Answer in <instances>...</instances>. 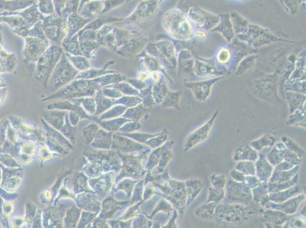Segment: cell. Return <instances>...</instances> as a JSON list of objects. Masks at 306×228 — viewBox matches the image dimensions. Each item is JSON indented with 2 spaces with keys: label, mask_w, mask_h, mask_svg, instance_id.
<instances>
[{
  "label": "cell",
  "mask_w": 306,
  "mask_h": 228,
  "mask_svg": "<svg viewBox=\"0 0 306 228\" xmlns=\"http://www.w3.org/2000/svg\"><path fill=\"white\" fill-rule=\"evenodd\" d=\"M260 212L259 208L242 204H217L215 209L214 218L219 223L237 224L249 219L251 216Z\"/></svg>",
  "instance_id": "obj_1"
},
{
  "label": "cell",
  "mask_w": 306,
  "mask_h": 228,
  "mask_svg": "<svg viewBox=\"0 0 306 228\" xmlns=\"http://www.w3.org/2000/svg\"><path fill=\"white\" fill-rule=\"evenodd\" d=\"M161 191L169 202H171L181 214L185 212V205L187 202L186 188L185 182L173 180L168 178L166 184L158 185Z\"/></svg>",
  "instance_id": "obj_2"
},
{
  "label": "cell",
  "mask_w": 306,
  "mask_h": 228,
  "mask_svg": "<svg viewBox=\"0 0 306 228\" xmlns=\"http://www.w3.org/2000/svg\"><path fill=\"white\" fill-rule=\"evenodd\" d=\"M224 200L225 203L250 205L252 201V189L245 182L229 179L225 185Z\"/></svg>",
  "instance_id": "obj_3"
},
{
  "label": "cell",
  "mask_w": 306,
  "mask_h": 228,
  "mask_svg": "<svg viewBox=\"0 0 306 228\" xmlns=\"http://www.w3.org/2000/svg\"><path fill=\"white\" fill-rule=\"evenodd\" d=\"M218 111H216L212 117L205 124L203 125L202 127H199L187 136L185 141V147H184L185 151H188L194 146L199 145L200 143L207 139L209 132L211 131L212 127L214 125L215 121L218 116Z\"/></svg>",
  "instance_id": "obj_4"
},
{
  "label": "cell",
  "mask_w": 306,
  "mask_h": 228,
  "mask_svg": "<svg viewBox=\"0 0 306 228\" xmlns=\"http://www.w3.org/2000/svg\"><path fill=\"white\" fill-rule=\"evenodd\" d=\"M306 199V195L303 193L298 194L292 198H289L287 200L281 202V203H275V202H267L264 207L267 209H276L281 211L286 214H293L297 212L299 205Z\"/></svg>",
  "instance_id": "obj_5"
},
{
  "label": "cell",
  "mask_w": 306,
  "mask_h": 228,
  "mask_svg": "<svg viewBox=\"0 0 306 228\" xmlns=\"http://www.w3.org/2000/svg\"><path fill=\"white\" fill-rule=\"evenodd\" d=\"M255 163L256 177L260 179L261 182H268L270 178L273 174L274 167L268 162L265 154L263 151L259 153L258 158Z\"/></svg>",
  "instance_id": "obj_6"
},
{
  "label": "cell",
  "mask_w": 306,
  "mask_h": 228,
  "mask_svg": "<svg viewBox=\"0 0 306 228\" xmlns=\"http://www.w3.org/2000/svg\"><path fill=\"white\" fill-rule=\"evenodd\" d=\"M220 79H211L209 81H200V82L185 83V86L193 91L197 100L200 101H205L207 100L210 95L212 85Z\"/></svg>",
  "instance_id": "obj_7"
},
{
  "label": "cell",
  "mask_w": 306,
  "mask_h": 228,
  "mask_svg": "<svg viewBox=\"0 0 306 228\" xmlns=\"http://www.w3.org/2000/svg\"><path fill=\"white\" fill-rule=\"evenodd\" d=\"M263 221L266 228H282L289 220L288 216L281 211L268 209L263 212Z\"/></svg>",
  "instance_id": "obj_8"
},
{
  "label": "cell",
  "mask_w": 306,
  "mask_h": 228,
  "mask_svg": "<svg viewBox=\"0 0 306 228\" xmlns=\"http://www.w3.org/2000/svg\"><path fill=\"white\" fill-rule=\"evenodd\" d=\"M258 158V152L255 151L250 144L245 143L238 147L235 152L233 160L236 162L240 161H251L255 162Z\"/></svg>",
  "instance_id": "obj_9"
},
{
  "label": "cell",
  "mask_w": 306,
  "mask_h": 228,
  "mask_svg": "<svg viewBox=\"0 0 306 228\" xmlns=\"http://www.w3.org/2000/svg\"><path fill=\"white\" fill-rule=\"evenodd\" d=\"M301 191L302 190L300 186L295 185L292 187L289 188L287 190L269 193H268V198H269V201H271V202H275V203H281V202L287 200L289 198L298 195Z\"/></svg>",
  "instance_id": "obj_10"
},
{
  "label": "cell",
  "mask_w": 306,
  "mask_h": 228,
  "mask_svg": "<svg viewBox=\"0 0 306 228\" xmlns=\"http://www.w3.org/2000/svg\"><path fill=\"white\" fill-rule=\"evenodd\" d=\"M185 182L187 193L186 205H189L194 202L197 195L202 191L204 185L202 181L199 179H189Z\"/></svg>",
  "instance_id": "obj_11"
},
{
  "label": "cell",
  "mask_w": 306,
  "mask_h": 228,
  "mask_svg": "<svg viewBox=\"0 0 306 228\" xmlns=\"http://www.w3.org/2000/svg\"><path fill=\"white\" fill-rule=\"evenodd\" d=\"M287 102L289 107V114L300 109L306 104V95L294 91H286Z\"/></svg>",
  "instance_id": "obj_12"
},
{
  "label": "cell",
  "mask_w": 306,
  "mask_h": 228,
  "mask_svg": "<svg viewBox=\"0 0 306 228\" xmlns=\"http://www.w3.org/2000/svg\"><path fill=\"white\" fill-rule=\"evenodd\" d=\"M252 199L260 207L264 206L267 202H269L268 198V182H261L257 187L252 189Z\"/></svg>",
  "instance_id": "obj_13"
},
{
  "label": "cell",
  "mask_w": 306,
  "mask_h": 228,
  "mask_svg": "<svg viewBox=\"0 0 306 228\" xmlns=\"http://www.w3.org/2000/svg\"><path fill=\"white\" fill-rule=\"evenodd\" d=\"M286 148L287 147L283 142H278L272 147V149L269 151L268 155H266L268 162L273 165V167L280 162H283Z\"/></svg>",
  "instance_id": "obj_14"
},
{
  "label": "cell",
  "mask_w": 306,
  "mask_h": 228,
  "mask_svg": "<svg viewBox=\"0 0 306 228\" xmlns=\"http://www.w3.org/2000/svg\"><path fill=\"white\" fill-rule=\"evenodd\" d=\"M299 167H300V165H296L293 168L288 170H276L273 169V174L270 178L268 182L277 183V182H285V181L289 180L297 174Z\"/></svg>",
  "instance_id": "obj_15"
},
{
  "label": "cell",
  "mask_w": 306,
  "mask_h": 228,
  "mask_svg": "<svg viewBox=\"0 0 306 228\" xmlns=\"http://www.w3.org/2000/svg\"><path fill=\"white\" fill-rule=\"evenodd\" d=\"M276 143V138L271 134H265L259 139L251 142L250 146L253 147L257 152L262 151L263 149L272 147Z\"/></svg>",
  "instance_id": "obj_16"
},
{
  "label": "cell",
  "mask_w": 306,
  "mask_h": 228,
  "mask_svg": "<svg viewBox=\"0 0 306 228\" xmlns=\"http://www.w3.org/2000/svg\"><path fill=\"white\" fill-rule=\"evenodd\" d=\"M217 204L215 202H206L204 205H200L195 210V214L197 218L203 220H211L214 218L215 209Z\"/></svg>",
  "instance_id": "obj_17"
},
{
  "label": "cell",
  "mask_w": 306,
  "mask_h": 228,
  "mask_svg": "<svg viewBox=\"0 0 306 228\" xmlns=\"http://www.w3.org/2000/svg\"><path fill=\"white\" fill-rule=\"evenodd\" d=\"M287 124L306 129V104L300 109L296 110L290 114Z\"/></svg>",
  "instance_id": "obj_18"
},
{
  "label": "cell",
  "mask_w": 306,
  "mask_h": 228,
  "mask_svg": "<svg viewBox=\"0 0 306 228\" xmlns=\"http://www.w3.org/2000/svg\"><path fill=\"white\" fill-rule=\"evenodd\" d=\"M299 180V175L297 174L292 177L291 179L285 182H277V183H270L268 182V193L272 192L282 191L295 186Z\"/></svg>",
  "instance_id": "obj_19"
},
{
  "label": "cell",
  "mask_w": 306,
  "mask_h": 228,
  "mask_svg": "<svg viewBox=\"0 0 306 228\" xmlns=\"http://www.w3.org/2000/svg\"><path fill=\"white\" fill-rule=\"evenodd\" d=\"M181 91L176 92L169 91L165 98L162 100V105L166 107H174L179 109V100L181 98Z\"/></svg>",
  "instance_id": "obj_20"
},
{
  "label": "cell",
  "mask_w": 306,
  "mask_h": 228,
  "mask_svg": "<svg viewBox=\"0 0 306 228\" xmlns=\"http://www.w3.org/2000/svg\"><path fill=\"white\" fill-rule=\"evenodd\" d=\"M225 198V189H216L213 186L209 188V195H208L206 202H215L220 204L224 200Z\"/></svg>",
  "instance_id": "obj_21"
},
{
  "label": "cell",
  "mask_w": 306,
  "mask_h": 228,
  "mask_svg": "<svg viewBox=\"0 0 306 228\" xmlns=\"http://www.w3.org/2000/svg\"><path fill=\"white\" fill-rule=\"evenodd\" d=\"M235 168L239 170L245 176L255 175L256 170H255V163L251 161H240L238 162Z\"/></svg>",
  "instance_id": "obj_22"
},
{
  "label": "cell",
  "mask_w": 306,
  "mask_h": 228,
  "mask_svg": "<svg viewBox=\"0 0 306 228\" xmlns=\"http://www.w3.org/2000/svg\"><path fill=\"white\" fill-rule=\"evenodd\" d=\"M282 142H283V144L285 145L287 149L290 150V151L296 153L297 155H299V156L303 158L305 154L304 149H303V147H300L296 142L292 140L290 138H289V137L287 136H283L282 137Z\"/></svg>",
  "instance_id": "obj_23"
},
{
  "label": "cell",
  "mask_w": 306,
  "mask_h": 228,
  "mask_svg": "<svg viewBox=\"0 0 306 228\" xmlns=\"http://www.w3.org/2000/svg\"><path fill=\"white\" fill-rule=\"evenodd\" d=\"M195 68L197 75L200 76H213L214 73L217 72V71L215 70L214 68H212L209 65H206V64H204L203 63H197V65H196ZM216 75H217V74L216 73Z\"/></svg>",
  "instance_id": "obj_24"
},
{
  "label": "cell",
  "mask_w": 306,
  "mask_h": 228,
  "mask_svg": "<svg viewBox=\"0 0 306 228\" xmlns=\"http://www.w3.org/2000/svg\"><path fill=\"white\" fill-rule=\"evenodd\" d=\"M210 182L212 186L216 189H225L226 185V178L223 174H212L210 176Z\"/></svg>",
  "instance_id": "obj_25"
},
{
  "label": "cell",
  "mask_w": 306,
  "mask_h": 228,
  "mask_svg": "<svg viewBox=\"0 0 306 228\" xmlns=\"http://www.w3.org/2000/svg\"><path fill=\"white\" fill-rule=\"evenodd\" d=\"M302 159H303V158L297 155L296 153L286 148L285 155H284V160L283 161H285V162L292 163V164L296 166V165L301 164Z\"/></svg>",
  "instance_id": "obj_26"
},
{
  "label": "cell",
  "mask_w": 306,
  "mask_h": 228,
  "mask_svg": "<svg viewBox=\"0 0 306 228\" xmlns=\"http://www.w3.org/2000/svg\"><path fill=\"white\" fill-rule=\"evenodd\" d=\"M254 64H255V60H254L253 57H248L245 60H243V62H241V64H240L239 67L238 68V75H241V74L244 73L245 71L248 70V68H252Z\"/></svg>",
  "instance_id": "obj_27"
},
{
  "label": "cell",
  "mask_w": 306,
  "mask_h": 228,
  "mask_svg": "<svg viewBox=\"0 0 306 228\" xmlns=\"http://www.w3.org/2000/svg\"><path fill=\"white\" fill-rule=\"evenodd\" d=\"M284 225H290L289 226V228H306V221L303 216V217L298 216L296 218H290V220L287 221Z\"/></svg>",
  "instance_id": "obj_28"
},
{
  "label": "cell",
  "mask_w": 306,
  "mask_h": 228,
  "mask_svg": "<svg viewBox=\"0 0 306 228\" xmlns=\"http://www.w3.org/2000/svg\"><path fill=\"white\" fill-rule=\"evenodd\" d=\"M158 137L156 139H152V140H153V144L150 146L151 147H157L163 145L166 142V141L167 140L169 132H167V130H165L160 134H158Z\"/></svg>",
  "instance_id": "obj_29"
},
{
  "label": "cell",
  "mask_w": 306,
  "mask_h": 228,
  "mask_svg": "<svg viewBox=\"0 0 306 228\" xmlns=\"http://www.w3.org/2000/svg\"><path fill=\"white\" fill-rule=\"evenodd\" d=\"M217 60L222 64H226L231 58L230 52L227 49H222L217 54Z\"/></svg>",
  "instance_id": "obj_30"
},
{
  "label": "cell",
  "mask_w": 306,
  "mask_h": 228,
  "mask_svg": "<svg viewBox=\"0 0 306 228\" xmlns=\"http://www.w3.org/2000/svg\"><path fill=\"white\" fill-rule=\"evenodd\" d=\"M245 183L248 185L251 189L257 187L261 183L260 179L256 177V175H248L245 177Z\"/></svg>",
  "instance_id": "obj_31"
},
{
  "label": "cell",
  "mask_w": 306,
  "mask_h": 228,
  "mask_svg": "<svg viewBox=\"0 0 306 228\" xmlns=\"http://www.w3.org/2000/svg\"><path fill=\"white\" fill-rule=\"evenodd\" d=\"M230 177L233 180L236 181V182H245V177L246 176L239 170H238L237 169L234 168L231 171Z\"/></svg>",
  "instance_id": "obj_32"
},
{
  "label": "cell",
  "mask_w": 306,
  "mask_h": 228,
  "mask_svg": "<svg viewBox=\"0 0 306 228\" xmlns=\"http://www.w3.org/2000/svg\"><path fill=\"white\" fill-rule=\"evenodd\" d=\"M294 167H295V165L288 163V162H285V161H283V162H280V163L274 166V168L273 169L276 170H288L293 168Z\"/></svg>",
  "instance_id": "obj_33"
},
{
  "label": "cell",
  "mask_w": 306,
  "mask_h": 228,
  "mask_svg": "<svg viewBox=\"0 0 306 228\" xmlns=\"http://www.w3.org/2000/svg\"><path fill=\"white\" fill-rule=\"evenodd\" d=\"M177 218H178V212H177L176 211H174L173 218H171V220L169 221V223L165 227H166V228H178L176 223H175Z\"/></svg>",
  "instance_id": "obj_34"
},
{
  "label": "cell",
  "mask_w": 306,
  "mask_h": 228,
  "mask_svg": "<svg viewBox=\"0 0 306 228\" xmlns=\"http://www.w3.org/2000/svg\"><path fill=\"white\" fill-rule=\"evenodd\" d=\"M197 37L201 39L205 38L206 37V32L202 30L198 31L197 33Z\"/></svg>",
  "instance_id": "obj_35"
},
{
  "label": "cell",
  "mask_w": 306,
  "mask_h": 228,
  "mask_svg": "<svg viewBox=\"0 0 306 228\" xmlns=\"http://www.w3.org/2000/svg\"><path fill=\"white\" fill-rule=\"evenodd\" d=\"M159 78H160V76H159V74L158 72H154L153 74V79L155 82H158L159 81Z\"/></svg>",
  "instance_id": "obj_36"
},
{
  "label": "cell",
  "mask_w": 306,
  "mask_h": 228,
  "mask_svg": "<svg viewBox=\"0 0 306 228\" xmlns=\"http://www.w3.org/2000/svg\"><path fill=\"white\" fill-rule=\"evenodd\" d=\"M139 76L142 80H145L149 77L148 74L143 73V72H139Z\"/></svg>",
  "instance_id": "obj_37"
}]
</instances>
